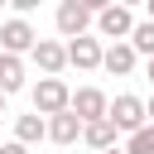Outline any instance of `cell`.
Masks as SVG:
<instances>
[{
	"mask_svg": "<svg viewBox=\"0 0 154 154\" xmlns=\"http://www.w3.org/2000/svg\"><path fill=\"white\" fill-rule=\"evenodd\" d=\"M29 101H34V111H38V116H58V111H67L72 87H67L63 77H38V82L29 87Z\"/></svg>",
	"mask_w": 154,
	"mask_h": 154,
	"instance_id": "1",
	"label": "cell"
},
{
	"mask_svg": "<svg viewBox=\"0 0 154 154\" xmlns=\"http://www.w3.org/2000/svg\"><path fill=\"white\" fill-rule=\"evenodd\" d=\"M106 120H111L120 135H130V130L149 125V116H144V96H135V91H120V96H111V106H106Z\"/></svg>",
	"mask_w": 154,
	"mask_h": 154,
	"instance_id": "2",
	"label": "cell"
},
{
	"mask_svg": "<svg viewBox=\"0 0 154 154\" xmlns=\"http://www.w3.org/2000/svg\"><path fill=\"white\" fill-rule=\"evenodd\" d=\"M34 43H38V29H34L24 14H10V19L0 24V53H19V58H29Z\"/></svg>",
	"mask_w": 154,
	"mask_h": 154,
	"instance_id": "3",
	"label": "cell"
},
{
	"mask_svg": "<svg viewBox=\"0 0 154 154\" xmlns=\"http://www.w3.org/2000/svg\"><path fill=\"white\" fill-rule=\"evenodd\" d=\"M91 29H96V38H130V29H135V10H125V5H106L101 14H91Z\"/></svg>",
	"mask_w": 154,
	"mask_h": 154,
	"instance_id": "4",
	"label": "cell"
},
{
	"mask_svg": "<svg viewBox=\"0 0 154 154\" xmlns=\"http://www.w3.org/2000/svg\"><path fill=\"white\" fill-rule=\"evenodd\" d=\"M67 48V67H77V72H101V38L96 34H77V38H67L63 43Z\"/></svg>",
	"mask_w": 154,
	"mask_h": 154,
	"instance_id": "5",
	"label": "cell"
},
{
	"mask_svg": "<svg viewBox=\"0 0 154 154\" xmlns=\"http://www.w3.org/2000/svg\"><path fill=\"white\" fill-rule=\"evenodd\" d=\"M29 63H34L43 77H63V67H67V48H63L58 38H38V43L29 48Z\"/></svg>",
	"mask_w": 154,
	"mask_h": 154,
	"instance_id": "6",
	"label": "cell"
},
{
	"mask_svg": "<svg viewBox=\"0 0 154 154\" xmlns=\"http://www.w3.org/2000/svg\"><path fill=\"white\" fill-rule=\"evenodd\" d=\"M106 106H111V96H106L101 87H77V91H72V101H67V111H72L82 125H87V120H101V116H106Z\"/></svg>",
	"mask_w": 154,
	"mask_h": 154,
	"instance_id": "7",
	"label": "cell"
},
{
	"mask_svg": "<svg viewBox=\"0 0 154 154\" xmlns=\"http://www.w3.org/2000/svg\"><path fill=\"white\" fill-rule=\"evenodd\" d=\"M135 67H140V53H135L125 38H116V43L101 48V72H111V77H130Z\"/></svg>",
	"mask_w": 154,
	"mask_h": 154,
	"instance_id": "8",
	"label": "cell"
},
{
	"mask_svg": "<svg viewBox=\"0 0 154 154\" xmlns=\"http://www.w3.org/2000/svg\"><path fill=\"white\" fill-rule=\"evenodd\" d=\"M53 24H58V34L63 38H77V34H91V14L77 5V0H63L58 10H53Z\"/></svg>",
	"mask_w": 154,
	"mask_h": 154,
	"instance_id": "9",
	"label": "cell"
},
{
	"mask_svg": "<svg viewBox=\"0 0 154 154\" xmlns=\"http://www.w3.org/2000/svg\"><path fill=\"white\" fill-rule=\"evenodd\" d=\"M43 120H48V140H53V144L67 149V144L82 140V120H77L72 111H58V116H43Z\"/></svg>",
	"mask_w": 154,
	"mask_h": 154,
	"instance_id": "10",
	"label": "cell"
},
{
	"mask_svg": "<svg viewBox=\"0 0 154 154\" xmlns=\"http://www.w3.org/2000/svg\"><path fill=\"white\" fill-rule=\"evenodd\" d=\"M24 82H29L24 58H19V53H0V91L14 96V91H24Z\"/></svg>",
	"mask_w": 154,
	"mask_h": 154,
	"instance_id": "11",
	"label": "cell"
},
{
	"mask_svg": "<svg viewBox=\"0 0 154 154\" xmlns=\"http://www.w3.org/2000/svg\"><path fill=\"white\" fill-rule=\"evenodd\" d=\"M82 144L101 154V149H111V144H120V130H116V125H111L106 116H101V120H87V125H82Z\"/></svg>",
	"mask_w": 154,
	"mask_h": 154,
	"instance_id": "12",
	"label": "cell"
},
{
	"mask_svg": "<svg viewBox=\"0 0 154 154\" xmlns=\"http://www.w3.org/2000/svg\"><path fill=\"white\" fill-rule=\"evenodd\" d=\"M14 140L34 149L38 140H48V120H43L38 111H29V116H14Z\"/></svg>",
	"mask_w": 154,
	"mask_h": 154,
	"instance_id": "13",
	"label": "cell"
},
{
	"mask_svg": "<svg viewBox=\"0 0 154 154\" xmlns=\"http://www.w3.org/2000/svg\"><path fill=\"white\" fill-rule=\"evenodd\" d=\"M140 58H154V19H135V29H130V38H125Z\"/></svg>",
	"mask_w": 154,
	"mask_h": 154,
	"instance_id": "14",
	"label": "cell"
},
{
	"mask_svg": "<svg viewBox=\"0 0 154 154\" xmlns=\"http://www.w3.org/2000/svg\"><path fill=\"white\" fill-rule=\"evenodd\" d=\"M120 149H125V154H154V125H140V130H130Z\"/></svg>",
	"mask_w": 154,
	"mask_h": 154,
	"instance_id": "15",
	"label": "cell"
},
{
	"mask_svg": "<svg viewBox=\"0 0 154 154\" xmlns=\"http://www.w3.org/2000/svg\"><path fill=\"white\" fill-rule=\"evenodd\" d=\"M5 5H10V10H14V14H24V19H29V14H34V10H38V5H43V0H5Z\"/></svg>",
	"mask_w": 154,
	"mask_h": 154,
	"instance_id": "16",
	"label": "cell"
},
{
	"mask_svg": "<svg viewBox=\"0 0 154 154\" xmlns=\"http://www.w3.org/2000/svg\"><path fill=\"white\" fill-rule=\"evenodd\" d=\"M77 5H82L87 14H101V10H106V5H116V0H77Z\"/></svg>",
	"mask_w": 154,
	"mask_h": 154,
	"instance_id": "17",
	"label": "cell"
},
{
	"mask_svg": "<svg viewBox=\"0 0 154 154\" xmlns=\"http://www.w3.org/2000/svg\"><path fill=\"white\" fill-rule=\"evenodd\" d=\"M0 154H29V144H19V140H0Z\"/></svg>",
	"mask_w": 154,
	"mask_h": 154,
	"instance_id": "18",
	"label": "cell"
},
{
	"mask_svg": "<svg viewBox=\"0 0 154 154\" xmlns=\"http://www.w3.org/2000/svg\"><path fill=\"white\" fill-rule=\"evenodd\" d=\"M144 116H149V125H154V91L144 96Z\"/></svg>",
	"mask_w": 154,
	"mask_h": 154,
	"instance_id": "19",
	"label": "cell"
},
{
	"mask_svg": "<svg viewBox=\"0 0 154 154\" xmlns=\"http://www.w3.org/2000/svg\"><path fill=\"white\" fill-rule=\"evenodd\" d=\"M116 5H125V10H135V5H144V0H116Z\"/></svg>",
	"mask_w": 154,
	"mask_h": 154,
	"instance_id": "20",
	"label": "cell"
},
{
	"mask_svg": "<svg viewBox=\"0 0 154 154\" xmlns=\"http://www.w3.org/2000/svg\"><path fill=\"white\" fill-rule=\"evenodd\" d=\"M144 72H149V82H154V58H144Z\"/></svg>",
	"mask_w": 154,
	"mask_h": 154,
	"instance_id": "21",
	"label": "cell"
},
{
	"mask_svg": "<svg viewBox=\"0 0 154 154\" xmlns=\"http://www.w3.org/2000/svg\"><path fill=\"white\" fill-rule=\"evenodd\" d=\"M101 154H125V149H120V144H111V149H101Z\"/></svg>",
	"mask_w": 154,
	"mask_h": 154,
	"instance_id": "22",
	"label": "cell"
},
{
	"mask_svg": "<svg viewBox=\"0 0 154 154\" xmlns=\"http://www.w3.org/2000/svg\"><path fill=\"white\" fill-rule=\"evenodd\" d=\"M5 106H10V96H5V91H0V116H5Z\"/></svg>",
	"mask_w": 154,
	"mask_h": 154,
	"instance_id": "23",
	"label": "cell"
},
{
	"mask_svg": "<svg viewBox=\"0 0 154 154\" xmlns=\"http://www.w3.org/2000/svg\"><path fill=\"white\" fill-rule=\"evenodd\" d=\"M144 10H149V19H154V0H144Z\"/></svg>",
	"mask_w": 154,
	"mask_h": 154,
	"instance_id": "24",
	"label": "cell"
},
{
	"mask_svg": "<svg viewBox=\"0 0 154 154\" xmlns=\"http://www.w3.org/2000/svg\"><path fill=\"white\" fill-rule=\"evenodd\" d=\"M0 10H5V0H0Z\"/></svg>",
	"mask_w": 154,
	"mask_h": 154,
	"instance_id": "25",
	"label": "cell"
}]
</instances>
